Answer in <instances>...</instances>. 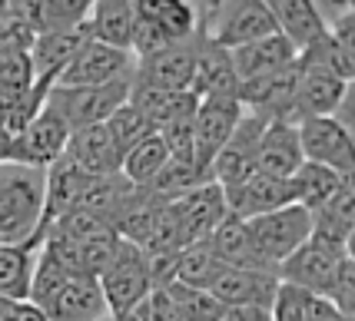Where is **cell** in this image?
Masks as SVG:
<instances>
[{"instance_id":"obj_24","label":"cell","mask_w":355,"mask_h":321,"mask_svg":"<svg viewBox=\"0 0 355 321\" xmlns=\"http://www.w3.org/2000/svg\"><path fill=\"white\" fill-rule=\"evenodd\" d=\"M196 103L200 100L193 93H159V90H146V86H130V107L150 122L153 133L170 126V122L193 120Z\"/></svg>"},{"instance_id":"obj_28","label":"cell","mask_w":355,"mask_h":321,"mask_svg":"<svg viewBox=\"0 0 355 321\" xmlns=\"http://www.w3.org/2000/svg\"><path fill=\"white\" fill-rule=\"evenodd\" d=\"M295 66L302 73H325V77H336L342 83H352L355 80V50L342 46L336 37L322 33L315 44H309L299 57Z\"/></svg>"},{"instance_id":"obj_19","label":"cell","mask_w":355,"mask_h":321,"mask_svg":"<svg viewBox=\"0 0 355 321\" xmlns=\"http://www.w3.org/2000/svg\"><path fill=\"white\" fill-rule=\"evenodd\" d=\"M63 159L77 172H83L87 179H107V176L120 172V156H116L113 143H110L107 126H90V129L70 133Z\"/></svg>"},{"instance_id":"obj_36","label":"cell","mask_w":355,"mask_h":321,"mask_svg":"<svg viewBox=\"0 0 355 321\" xmlns=\"http://www.w3.org/2000/svg\"><path fill=\"white\" fill-rule=\"evenodd\" d=\"M103 126H107L110 143H113V149H116V156H120V163H123V156L130 153L137 143H143V139L153 133V129H150V122L143 120V116H139L130 103L116 109V113H113Z\"/></svg>"},{"instance_id":"obj_39","label":"cell","mask_w":355,"mask_h":321,"mask_svg":"<svg viewBox=\"0 0 355 321\" xmlns=\"http://www.w3.org/2000/svg\"><path fill=\"white\" fill-rule=\"evenodd\" d=\"M309 298L312 295L279 282L272 308H269V321H306V315H309Z\"/></svg>"},{"instance_id":"obj_8","label":"cell","mask_w":355,"mask_h":321,"mask_svg":"<svg viewBox=\"0 0 355 321\" xmlns=\"http://www.w3.org/2000/svg\"><path fill=\"white\" fill-rule=\"evenodd\" d=\"M133 63L137 60L126 50H113V46H103L87 37L57 77V86L77 90V86H107V83L133 80Z\"/></svg>"},{"instance_id":"obj_12","label":"cell","mask_w":355,"mask_h":321,"mask_svg":"<svg viewBox=\"0 0 355 321\" xmlns=\"http://www.w3.org/2000/svg\"><path fill=\"white\" fill-rule=\"evenodd\" d=\"M279 278L272 272H256V268H230L223 265L216 278L209 282V295L216 298L223 308H272Z\"/></svg>"},{"instance_id":"obj_14","label":"cell","mask_w":355,"mask_h":321,"mask_svg":"<svg viewBox=\"0 0 355 321\" xmlns=\"http://www.w3.org/2000/svg\"><path fill=\"white\" fill-rule=\"evenodd\" d=\"M223 196H226V212L243 219V222L295 205L293 179H272V176H259V172H252L246 183L226 189Z\"/></svg>"},{"instance_id":"obj_27","label":"cell","mask_w":355,"mask_h":321,"mask_svg":"<svg viewBox=\"0 0 355 321\" xmlns=\"http://www.w3.org/2000/svg\"><path fill=\"white\" fill-rule=\"evenodd\" d=\"M209 248H213V255H216L219 265H230V268H256V272H269L263 262L256 259V248L249 242V229L243 219H236V215H226L223 222H219V229L206 239ZM276 275V272H272Z\"/></svg>"},{"instance_id":"obj_34","label":"cell","mask_w":355,"mask_h":321,"mask_svg":"<svg viewBox=\"0 0 355 321\" xmlns=\"http://www.w3.org/2000/svg\"><path fill=\"white\" fill-rule=\"evenodd\" d=\"M93 0H33L37 37L40 33H77L87 27Z\"/></svg>"},{"instance_id":"obj_32","label":"cell","mask_w":355,"mask_h":321,"mask_svg":"<svg viewBox=\"0 0 355 321\" xmlns=\"http://www.w3.org/2000/svg\"><path fill=\"white\" fill-rule=\"evenodd\" d=\"M170 163V153H166V146H163V139L150 133V136L137 143L130 153L123 156V163H120V176H123L130 185H137V189H146V185L156 179V172Z\"/></svg>"},{"instance_id":"obj_17","label":"cell","mask_w":355,"mask_h":321,"mask_svg":"<svg viewBox=\"0 0 355 321\" xmlns=\"http://www.w3.org/2000/svg\"><path fill=\"white\" fill-rule=\"evenodd\" d=\"M236 73H232L230 53L216 46L206 37H193V80H189V93L196 100L206 96H236Z\"/></svg>"},{"instance_id":"obj_20","label":"cell","mask_w":355,"mask_h":321,"mask_svg":"<svg viewBox=\"0 0 355 321\" xmlns=\"http://www.w3.org/2000/svg\"><path fill=\"white\" fill-rule=\"evenodd\" d=\"M230 63L232 73H236V83H246V80H259L293 66L295 50L279 33H269L263 40H252V44L239 46V50H230Z\"/></svg>"},{"instance_id":"obj_9","label":"cell","mask_w":355,"mask_h":321,"mask_svg":"<svg viewBox=\"0 0 355 321\" xmlns=\"http://www.w3.org/2000/svg\"><path fill=\"white\" fill-rule=\"evenodd\" d=\"M266 126H269V122L256 120V116H249V113L239 116L232 136L226 139V146H223V149L213 156V163H209V179H213V185H219V189L226 192L232 185L246 183L249 176L256 172V149H259V136H263Z\"/></svg>"},{"instance_id":"obj_7","label":"cell","mask_w":355,"mask_h":321,"mask_svg":"<svg viewBox=\"0 0 355 321\" xmlns=\"http://www.w3.org/2000/svg\"><path fill=\"white\" fill-rule=\"evenodd\" d=\"M96 282H100L103 302H107V308H110V318L130 311V308L139 305V302L153 291L146 255L139 252L137 245L123 242V239H120V248H116V255L110 262V268L96 278Z\"/></svg>"},{"instance_id":"obj_26","label":"cell","mask_w":355,"mask_h":321,"mask_svg":"<svg viewBox=\"0 0 355 321\" xmlns=\"http://www.w3.org/2000/svg\"><path fill=\"white\" fill-rule=\"evenodd\" d=\"M209 169L200 166V163H176L170 159L166 166L156 172V179L146 189H143V196L156 205H173V202L186 199L189 192H196L202 185H209Z\"/></svg>"},{"instance_id":"obj_11","label":"cell","mask_w":355,"mask_h":321,"mask_svg":"<svg viewBox=\"0 0 355 321\" xmlns=\"http://www.w3.org/2000/svg\"><path fill=\"white\" fill-rule=\"evenodd\" d=\"M189 80H193V40L170 44L150 57H139L133 63L130 86H146V90L159 93H189Z\"/></svg>"},{"instance_id":"obj_23","label":"cell","mask_w":355,"mask_h":321,"mask_svg":"<svg viewBox=\"0 0 355 321\" xmlns=\"http://www.w3.org/2000/svg\"><path fill=\"white\" fill-rule=\"evenodd\" d=\"M133 24H137V10L133 0H93L90 17H87V37L113 50H126L130 53V40H133Z\"/></svg>"},{"instance_id":"obj_43","label":"cell","mask_w":355,"mask_h":321,"mask_svg":"<svg viewBox=\"0 0 355 321\" xmlns=\"http://www.w3.org/2000/svg\"><path fill=\"white\" fill-rule=\"evenodd\" d=\"M219 321H269V311H263V308H226Z\"/></svg>"},{"instance_id":"obj_33","label":"cell","mask_w":355,"mask_h":321,"mask_svg":"<svg viewBox=\"0 0 355 321\" xmlns=\"http://www.w3.org/2000/svg\"><path fill=\"white\" fill-rule=\"evenodd\" d=\"M159 291L170 302L173 321H219L223 311H226L209 291L189 288V285H180V282H170V285H163Z\"/></svg>"},{"instance_id":"obj_1","label":"cell","mask_w":355,"mask_h":321,"mask_svg":"<svg viewBox=\"0 0 355 321\" xmlns=\"http://www.w3.org/2000/svg\"><path fill=\"white\" fill-rule=\"evenodd\" d=\"M44 169L0 163V245L44 242Z\"/></svg>"},{"instance_id":"obj_3","label":"cell","mask_w":355,"mask_h":321,"mask_svg":"<svg viewBox=\"0 0 355 321\" xmlns=\"http://www.w3.org/2000/svg\"><path fill=\"white\" fill-rule=\"evenodd\" d=\"M349 255H352V248H339V245L325 242L319 235H309V242L299 245L276 268V278L282 285H293V288L312 295V298H329L342 262Z\"/></svg>"},{"instance_id":"obj_30","label":"cell","mask_w":355,"mask_h":321,"mask_svg":"<svg viewBox=\"0 0 355 321\" xmlns=\"http://www.w3.org/2000/svg\"><path fill=\"white\" fill-rule=\"evenodd\" d=\"M37 245H0V298L27 302L37 265Z\"/></svg>"},{"instance_id":"obj_42","label":"cell","mask_w":355,"mask_h":321,"mask_svg":"<svg viewBox=\"0 0 355 321\" xmlns=\"http://www.w3.org/2000/svg\"><path fill=\"white\" fill-rule=\"evenodd\" d=\"M306 321H352V318H345L342 311H336L325 298H309V315H306Z\"/></svg>"},{"instance_id":"obj_40","label":"cell","mask_w":355,"mask_h":321,"mask_svg":"<svg viewBox=\"0 0 355 321\" xmlns=\"http://www.w3.org/2000/svg\"><path fill=\"white\" fill-rule=\"evenodd\" d=\"M325 302L336 308V311H342L345 318L355 315V259L352 255L342 262L339 275H336V285H332V291H329Z\"/></svg>"},{"instance_id":"obj_31","label":"cell","mask_w":355,"mask_h":321,"mask_svg":"<svg viewBox=\"0 0 355 321\" xmlns=\"http://www.w3.org/2000/svg\"><path fill=\"white\" fill-rule=\"evenodd\" d=\"M345 183H352V179H345L339 172H332V169H322V166H312V163H302V169L293 176V189H295V205H302L306 212L312 209H319L322 202H329L336 192H339Z\"/></svg>"},{"instance_id":"obj_15","label":"cell","mask_w":355,"mask_h":321,"mask_svg":"<svg viewBox=\"0 0 355 321\" xmlns=\"http://www.w3.org/2000/svg\"><path fill=\"white\" fill-rule=\"evenodd\" d=\"M46 321H110L100 282L90 275H70L40 305Z\"/></svg>"},{"instance_id":"obj_38","label":"cell","mask_w":355,"mask_h":321,"mask_svg":"<svg viewBox=\"0 0 355 321\" xmlns=\"http://www.w3.org/2000/svg\"><path fill=\"white\" fill-rule=\"evenodd\" d=\"M156 136L163 139L170 159H176V163H200V159H196V146H193V120L170 122V126L156 129Z\"/></svg>"},{"instance_id":"obj_6","label":"cell","mask_w":355,"mask_h":321,"mask_svg":"<svg viewBox=\"0 0 355 321\" xmlns=\"http://www.w3.org/2000/svg\"><path fill=\"white\" fill-rule=\"evenodd\" d=\"M299 149H302V163L332 169L345 179H352L355 139L349 133V122H342L339 116H319V120L299 122Z\"/></svg>"},{"instance_id":"obj_13","label":"cell","mask_w":355,"mask_h":321,"mask_svg":"<svg viewBox=\"0 0 355 321\" xmlns=\"http://www.w3.org/2000/svg\"><path fill=\"white\" fill-rule=\"evenodd\" d=\"M243 116V107L236 103V96H206L196 103L193 113V146H196V159L209 169L213 156L226 146L232 136L236 122Z\"/></svg>"},{"instance_id":"obj_10","label":"cell","mask_w":355,"mask_h":321,"mask_svg":"<svg viewBox=\"0 0 355 321\" xmlns=\"http://www.w3.org/2000/svg\"><path fill=\"white\" fill-rule=\"evenodd\" d=\"M67 143H70V126L63 122V116L57 109H50L44 103V109L27 122V129L17 136L14 143V163L33 169H50L63 153H67Z\"/></svg>"},{"instance_id":"obj_44","label":"cell","mask_w":355,"mask_h":321,"mask_svg":"<svg viewBox=\"0 0 355 321\" xmlns=\"http://www.w3.org/2000/svg\"><path fill=\"white\" fill-rule=\"evenodd\" d=\"M14 143L17 139H10L0 129V163H14Z\"/></svg>"},{"instance_id":"obj_35","label":"cell","mask_w":355,"mask_h":321,"mask_svg":"<svg viewBox=\"0 0 355 321\" xmlns=\"http://www.w3.org/2000/svg\"><path fill=\"white\" fill-rule=\"evenodd\" d=\"M223 268L213 255L209 242H193V245H183L180 255H176V275L173 282L180 285H189V288H209V282L216 278V272Z\"/></svg>"},{"instance_id":"obj_29","label":"cell","mask_w":355,"mask_h":321,"mask_svg":"<svg viewBox=\"0 0 355 321\" xmlns=\"http://www.w3.org/2000/svg\"><path fill=\"white\" fill-rule=\"evenodd\" d=\"M139 14H146L170 44H186L200 30V10L186 0H137Z\"/></svg>"},{"instance_id":"obj_18","label":"cell","mask_w":355,"mask_h":321,"mask_svg":"<svg viewBox=\"0 0 355 321\" xmlns=\"http://www.w3.org/2000/svg\"><path fill=\"white\" fill-rule=\"evenodd\" d=\"M302 169V149H299V126L289 122H269L259 136L256 149V172L272 179H293Z\"/></svg>"},{"instance_id":"obj_21","label":"cell","mask_w":355,"mask_h":321,"mask_svg":"<svg viewBox=\"0 0 355 321\" xmlns=\"http://www.w3.org/2000/svg\"><path fill=\"white\" fill-rule=\"evenodd\" d=\"M299 70V66H295ZM352 83H342L325 73H302L295 83V113L302 120H319V116H339V109L349 103Z\"/></svg>"},{"instance_id":"obj_4","label":"cell","mask_w":355,"mask_h":321,"mask_svg":"<svg viewBox=\"0 0 355 321\" xmlns=\"http://www.w3.org/2000/svg\"><path fill=\"white\" fill-rule=\"evenodd\" d=\"M246 229H249V242L256 248V259L263 262L269 272H276L299 245L309 242L312 215L302 205H286V209H276L269 215L249 219Z\"/></svg>"},{"instance_id":"obj_45","label":"cell","mask_w":355,"mask_h":321,"mask_svg":"<svg viewBox=\"0 0 355 321\" xmlns=\"http://www.w3.org/2000/svg\"><path fill=\"white\" fill-rule=\"evenodd\" d=\"M10 305V302H3V298H0V318H3V308Z\"/></svg>"},{"instance_id":"obj_25","label":"cell","mask_w":355,"mask_h":321,"mask_svg":"<svg viewBox=\"0 0 355 321\" xmlns=\"http://www.w3.org/2000/svg\"><path fill=\"white\" fill-rule=\"evenodd\" d=\"M312 235H319L325 242L339 245V248H352V229H355V189L345 183L329 202L319 209H312Z\"/></svg>"},{"instance_id":"obj_16","label":"cell","mask_w":355,"mask_h":321,"mask_svg":"<svg viewBox=\"0 0 355 321\" xmlns=\"http://www.w3.org/2000/svg\"><path fill=\"white\" fill-rule=\"evenodd\" d=\"M173 215H176L183 245H193V242H206L230 212H226L223 189L209 183V185H202V189H196V192H189L186 199L173 202Z\"/></svg>"},{"instance_id":"obj_37","label":"cell","mask_w":355,"mask_h":321,"mask_svg":"<svg viewBox=\"0 0 355 321\" xmlns=\"http://www.w3.org/2000/svg\"><path fill=\"white\" fill-rule=\"evenodd\" d=\"M33 90L31 57L20 50L0 53V100H20Z\"/></svg>"},{"instance_id":"obj_22","label":"cell","mask_w":355,"mask_h":321,"mask_svg":"<svg viewBox=\"0 0 355 321\" xmlns=\"http://www.w3.org/2000/svg\"><path fill=\"white\" fill-rule=\"evenodd\" d=\"M266 7H269V17L276 24V33L293 46L295 57L325 33V24L312 0H272Z\"/></svg>"},{"instance_id":"obj_41","label":"cell","mask_w":355,"mask_h":321,"mask_svg":"<svg viewBox=\"0 0 355 321\" xmlns=\"http://www.w3.org/2000/svg\"><path fill=\"white\" fill-rule=\"evenodd\" d=\"M0 321H46L40 308H33L31 302H10L3 308V318Z\"/></svg>"},{"instance_id":"obj_5","label":"cell","mask_w":355,"mask_h":321,"mask_svg":"<svg viewBox=\"0 0 355 321\" xmlns=\"http://www.w3.org/2000/svg\"><path fill=\"white\" fill-rule=\"evenodd\" d=\"M126 103H130V80L107 83V86H77V90L53 86L50 96H46V107L60 113L63 122L70 126V133L90 129V126H103Z\"/></svg>"},{"instance_id":"obj_2","label":"cell","mask_w":355,"mask_h":321,"mask_svg":"<svg viewBox=\"0 0 355 321\" xmlns=\"http://www.w3.org/2000/svg\"><path fill=\"white\" fill-rule=\"evenodd\" d=\"M200 10V37L213 40L226 53L276 33L266 0H223V3H196Z\"/></svg>"}]
</instances>
